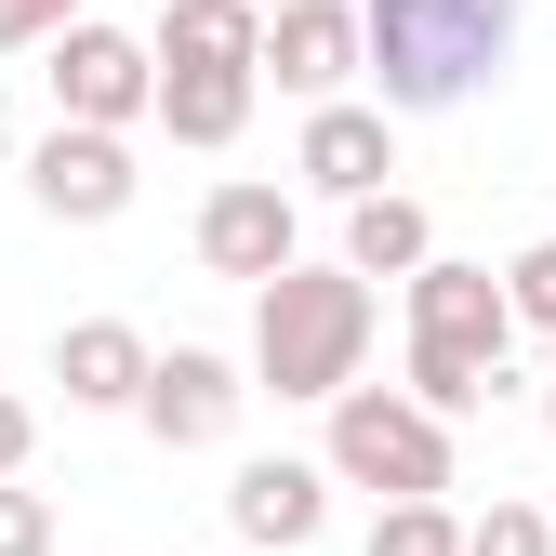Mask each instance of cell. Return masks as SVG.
Masks as SVG:
<instances>
[{
    "label": "cell",
    "mask_w": 556,
    "mask_h": 556,
    "mask_svg": "<svg viewBox=\"0 0 556 556\" xmlns=\"http://www.w3.org/2000/svg\"><path fill=\"white\" fill-rule=\"evenodd\" d=\"M358 14H371V80H384L397 119L464 106L517 53V0H358Z\"/></svg>",
    "instance_id": "6da1fadb"
},
{
    "label": "cell",
    "mask_w": 556,
    "mask_h": 556,
    "mask_svg": "<svg viewBox=\"0 0 556 556\" xmlns=\"http://www.w3.org/2000/svg\"><path fill=\"white\" fill-rule=\"evenodd\" d=\"M371 358V278L358 265H278L265 292H252V384L278 397H344Z\"/></svg>",
    "instance_id": "7a4b0ae2"
},
{
    "label": "cell",
    "mask_w": 556,
    "mask_h": 556,
    "mask_svg": "<svg viewBox=\"0 0 556 556\" xmlns=\"http://www.w3.org/2000/svg\"><path fill=\"white\" fill-rule=\"evenodd\" d=\"M530 318H517V292H504L491 265H451V252L410 265V397H425V410L464 425V410L504 384V344Z\"/></svg>",
    "instance_id": "3957f363"
},
{
    "label": "cell",
    "mask_w": 556,
    "mask_h": 556,
    "mask_svg": "<svg viewBox=\"0 0 556 556\" xmlns=\"http://www.w3.org/2000/svg\"><path fill=\"white\" fill-rule=\"evenodd\" d=\"M331 477L344 491H451V410H425L410 384H344L331 397Z\"/></svg>",
    "instance_id": "277c9868"
},
{
    "label": "cell",
    "mask_w": 556,
    "mask_h": 556,
    "mask_svg": "<svg viewBox=\"0 0 556 556\" xmlns=\"http://www.w3.org/2000/svg\"><path fill=\"white\" fill-rule=\"evenodd\" d=\"M53 119H106V132H132V119H160V40H132V27H66L53 40Z\"/></svg>",
    "instance_id": "5b68a950"
},
{
    "label": "cell",
    "mask_w": 556,
    "mask_h": 556,
    "mask_svg": "<svg viewBox=\"0 0 556 556\" xmlns=\"http://www.w3.org/2000/svg\"><path fill=\"white\" fill-rule=\"evenodd\" d=\"M132 186H147V173H132V147H119L106 119H53L40 147H27V199H40L53 226H119Z\"/></svg>",
    "instance_id": "8992f818"
},
{
    "label": "cell",
    "mask_w": 556,
    "mask_h": 556,
    "mask_svg": "<svg viewBox=\"0 0 556 556\" xmlns=\"http://www.w3.org/2000/svg\"><path fill=\"white\" fill-rule=\"evenodd\" d=\"M358 66H371V14H358V0H278V14H265V80L278 93L331 106Z\"/></svg>",
    "instance_id": "52a82bcc"
},
{
    "label": "cell",
    "mask_w": 556,
    "mask_h": 556,
    "mask_svg": "<svg viewBox=\"0 0 556 556\" xmlns=\"http://www.w3.org/2000/svg\"><path fill=\"white\" fill-rule=\"evenodd\" d=\"M239 358H213V344H173V358L147 371V397H132V410H147V438L160 451H213L226 425H239Z\"/></svg>",
    "instance_id": "ba28073f"
},
{
    "label": "cell",
    "mask_w": 556,
    "mask_h": 556,
    "mask_svg": "<svg viewBox=\"0 0 556 556\" xmlns=\"http://www.w3.org/2000/svg\"><path fill=\"white\" fill-rule=\"evenodd\" d=\"M226 530H239V543H265V556L318 543V530H331V464H292V451L239 464V477H226Z\"/></svg>",
    "instance_id": "9c48e42d"
},
{
    "label": "cell",
    "mask_w": 556,
    "mask_h": 556,
    "mask_svg": "<svg viewBox=\"0 0 556 556\" xmlns=\"http://www.w3.org/2000/svg\"><path fill=\"white\" fill-rule=\"evenodd\" d=\"M199 265H213V278H252V292H265V278L278 265H292V199H278V186H213V199H199Z\"/></svg>",
    "instance_id": "30bf717a"
},
{
    "label": "cell",
    "mask_w": 556,
    "mask_h": 556,
    "mask_svg": "<svg viewBox=\"0 0 556 556\" xmlns=\"http://www.w3.org/2000/svg\"><path fill=\"white\" fill-rule=\"evenodd\" d=\"M384 119H397V106H358V93L305 106V160H292V173H305L318 199H371V186L397 173V132H384Z\"/></svg>",
    "instance_id": "8fae6325"
},
{
    "label": "cell",
    "mask_w": 556,
    "mask_h": 556,
    "mask_svg": "<svg viewBox=\"0 0 556 556\" xmlns=\"http://www.w3.org/2000/svg\"><path fill=\"white\" fill-rule=\"evenodd\" d=\"M147 371H160V344L132 331V318L53 331V384H66V410H132V397H147Z\"/></svg>",
    "instance_id": "7c38bea8"
},
{
    "label": "cell",
    "mask_w": 556,
    "mask_h": 556,
    "mask_svg": "<svg viewBox=\"0 0 556 556\" xmlns=\"http://www.w3.org/2000/svg\"><path fill=\"white\" fill-rule=\"evenodd\" d=\"M252 93H265V66H160V132L173 147H239Z\"/></svg>",
    "instance_id": "4fadbf2b"
},
{
    "label": "cell",
    "mask_w": 556,
    "mask_h": 556,
    "mask_svg": "<svg viewBox=\"0 0 556 556\" xmlns=\"http://www.w3.org/2000/svg\"><path fill=\"white\" fill-rule=\"evenodd\" d=\"M160 66H265V0H173Z\"/></svg>",
    "instance_id": "5bb4252c"
},
{
    "label": "cell",
    "mask_w": 556,
    "mask_h": 556,
    "mask_svg": "<svg viewBox=\"0 0 556 556\" xmlns=\"http://www.w3.org/2000/svg\"><path fill=\"white\" fill-rule=\"evenodd\" d=\"M438 252V226H425V199H397V186H371V199H344V265L358 278H410Z\"/></svg>",
    "instance_id": "9a60e30c"
},
{
    "label": "cell",
    "mask_w": 556,
    "mask_h": 556,
    "mask_svg": "<svg viewBox=\"0 0 556 556\" xmlns=\"http://www.w3.org/2000/svg\"><path fill=\"white\" fill-rule=\"evenodd\" d=\"M371 556H464V517H451V491H397V504L371 517Z\"/></svg>",
    "instance_id": "2e32d148"
},
{
    "label": "cell",
    "mask_w": 556,
    "mask_h": 556,
    "mask_svg": "<svg viewBox=\"0 0 556 556\" xmlns=\"http://www.w3.org/2000/svg\"><path fill=\"white\" fill-rule=\"evenodd\" d=\"M464 556H556V530L530 504H491V517H464Z\"/></svg>",
    "instance_id": "e0dca14e"
},
{
    "label": "cell",
    "mask_w": 556,
    "mask_h": 556,
    "mask_svg": "<svg viewBox=\"0 0 556 556\" xmlns=\"http://www.w3.org/2000/svg\"><path fill=\"white\" fill-rule=\"evenodd\" d=\"M504 292H517V318H530V331L556 344V239H530V252L504 265Z\"/></svg>",
    "instance_id": "ac0fdd59"
},
{
    "label": "cell",
    "mask_w": 556,
    "mask_h": 556,
    "mask_svg": "<svg viewBox=\"0 0 556 556\" xmlns=\"http://www.w3.org/2000/svg\"><path fill=\"white\" fill-rule=\"evenodd\" d=\"M80 27V0H0V53H53Z\"/></svg>",
    "instance_id": "d6986e66"
},
{
    "label": "cell",
    "mask_w": 556,
    "mask_h": 556,
    "mask_svg": "<svg viewBox=\"0 0 556 556\" xmlns=\"http://www.w3.org/2000/svg\"><path fill=\"white\" fill-rule=\"evenodd\" d=\"M0 556H53V504L27 477H0Z\"/></svg>",
    "instance_id": "ffe728a7"
},
{
    "label": "cell",
    "mask_w": 556,
    "mask_h": 556,
    "mask_svg": "<svg viewBox=\"0 0 556 556\" xmlns=\"http://www.w3.org/2000/svg\"><path fill=\"white\" fill-rule=\"evenodd\" d=\"M27 451H40V410H27V397H0V477H27Z\"/></svg>",
    "instance_id": "44dd1931"
},
{
    "label": "cell",
    "mask_w": 556,
    "mask_h": 556,
    "mask_svg": "<svg viewBox=\"0 0 556 556\" xmlns=\"http://www.w3.org/2000/svg\"><path fill=\"white\" fill-rule=\"evenodd\" d=\"M543 438H556V384H543Z\"/></svg>",
    "instance_id": "7402d4cb"
}]
</instances>
